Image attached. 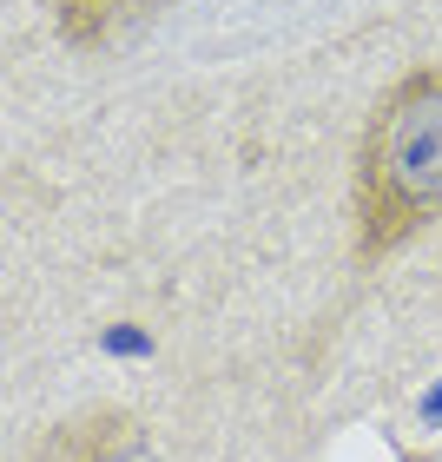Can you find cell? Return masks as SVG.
Masks as SVG:
<instances>
[{
	"label": "cell",
	"instance_id": "cell-1",
	"mask_svg": "<svg viewBox=\"0 0 442 462\" xmlns=\"http://www.w3.org/2000/svg\"><path fill=\"white\" fill-rule=\"evenodd\" d=\"M356 264L403 251L442 218V67H416L376 99L350 179Z\"/></svg>",
	"mask_w": 442,
	"mask_h": 462
},
{
	"label": "cell",
	"instance_id": "cell-2",
	"mask_svg": "<svg viewBox=\"0 0 442 462\" xmlns=\"http://www.w3.org/2000/svg\"><path fill=\"white\" fill-rule=\"evenodd\" d=\"M165 0H60V40L73 53H99L119 33H133L139 20H152Z\"/></svg>",
	"mask_w": 442,
	"mask_h": 462
},
{
	"label": "cell",
	"instance_id": "cell-3",
	"mask_svg": "<svg viewBox=\"0 0 442 462\" xmlns=\"http://www.w3.org/2000/svg\"><path fill=\"white\" fill-rule=\"evenodd\" d=\"M125 443H133V416H87V423L60 430L40 462H113Z\"/></svg>",
	"mask_w": 442,
	"mask_h": 462
}]
</instances>
